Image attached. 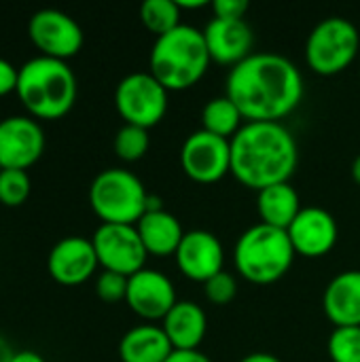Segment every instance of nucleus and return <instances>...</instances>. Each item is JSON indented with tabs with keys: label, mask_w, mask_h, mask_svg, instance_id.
I'll list each match as a JSON object with an SVG mask.
<instances>
[{
	"label": "nucleus",
	"mask_w": 360,
	"mask_h": 362,
	"mask_svg": "<svg viewBox=\"0 0 360 362\" xmlns=\"http://www.w3.org/2000/svg\"><path fill=\"white\" fill-rule=\"evenodd\" d=\"M225 95L246 123H282L306 95L301 70L284 55L257 51L229 68Z\"/></svg>",
	"instance_id": "obj_1"
},
{
	"label": "nucleus",
	"mask_w": 360,
	"mask_h": 362,
	"mask_svg": "<svg viewBox=\"0 0 360 362\" xmlns=\"http://www.w3.org/2000/svg\"><path fill=\"white\" fill-rule=\"evenodd\" d=\"M297 163V140L282 123H244L231 138V176L257 193L291 182Z\"/></svg>",
	"instance_id": "obj_2"
},
{
	"label": "nucleus",
	"mask_w": 360,
	"mask_h": 362,
	"mask_svg": "<svg viewBox=\"0 0 360 362\" xmlns=\"http://www.w3.org/2000/svg\"><path fill=\"white\" fill-rule=\"evenodd\" d=\"M15 93L32 119L57 121L72 110L79 85L68 62L36 55L19 66Z\"/></svg>",
	"instance_id": "obj_3"
},
{
	"label": "nucleus",
	"mask_w": 360,
	"mask_h": 362,
	"mask_svg": "<svg viewBox=\"0 0 360 362\" xmlns=\"http://www.w3.org/2000/svg\"><path fill=\"white\" fill-rule=\"evenodd\" d=\"M210 64L204 32L185 23L155 38L149 55V72L168 91L191 89L206 76Z\"/></svg>",
	"instance_id": "obj_4"
},
{
	"label": "nucleus",
	"mask_w": 360,
	"mask_h": 362,
	"mask_svg": "<svg viewBox=\"0 0 360 362\" xmlns=\"http://www.w3.org/2000/svg\"><path fill=\"white\" fill-rule=\"evenodd\" d=\"M295 248L282 229L257 223L248 227L236 242L233 265L250 284H274L284 278L295 263Z\"/></svg>",
	"instance_id": "obj_5"
},
{
	"label": "nucleus",
	"mask_w": 360,
	"mask_h": 362,
	"mask_svg": "<svg viewBox=\"0 0 360 362\" xmlns=\"http://www.w3.org/2000/svg\"><path fill=\"white\" fill-rule=\"evenodd\" d=\"M142 180L121 168L102 170L89 187V206L102 225H136L151 208Z\"/></svg>",
	"instance_id": "obj_6"
},
{
	"label": "nucleus",
	"mask_w": 360,
	"mask_h": 362,
	"mask_svg": "<svg viewBox=\"0 0 360 362\" xmlns=\"http://www.w3.org/2000/svg\"><path fill=\"white\" fill-rule=\"evenodd\" d=\"M359 28L344 17L323 19L306 40V62L320 76L344 72L359 55Z\"/></svg>",
	"instance_id": "obj_7"
},
{
	"label": "nucleus",
	"mask_w": 360,
	"mask_h": 362,
	"mask_svg": "<svg viewBox=\"0 0 360 362\" xmlns=\"http://www.w3.org/2000/svg\"><path fill=\"white\" fill-rule=\"evenodd\" d=\"M168 95L170 91L151 72H132L115 89V108L125 125L151 129L163 121Z\"/></svg>",
	"instance_id": "obj_8"
},
{
	"label": "nucleus",
	"mask_w": 360,
	"mask_h": 362,
	"mask_svg": "<svg viewBox=\"0 0 360 362\" xmlns=\"http://www.w3.org/2000/svg\"><path fill=\"white\" fill-rule=\"evenodd\" d=\"M28 36L45 57L68 62L85 42L83 28L74 17L59 8H40L28 21Z\"/></svg>",
	"instance_id": "obj_9"
},
{
	"label": "nucleus",
	"mask_w": 360,
	"mask_h": 362,
	"mask_svg": "<svg viewBox=\"0 0 360 362\" xmlns=\"http://www.w3.org/2000/svg\"><path fill=\"white\" fill-rule=\"evenodd\" d=\"M98 263L104 272H115L132 278L146 263V248L136 225H100L91 235Z\"/></svg>",
	"instance_id": "obj_10"
},
{
	"label": "nucleus",
	"mask_w": 360,
	"mask_h": 362,
	"mask_svg": "<svg viewBox=\"0 0 360 362\" xmlns=\"http://www.w3.org/2000/svg\"><path fill=\"white\" fill-rule=\"evenodd\" d=\"M180 168L199 185H214L231 174V140L204 129L193 132L180 146Z\"/></svg>",
	"instance_id": "obj_11"
},
{
	"label": "nucleus",
	"mask_w": 360,
	"mask_h": 362,
	"mask_svg": "<svg viewBox=\"0 0 360 362\" xmlns=\"http://www.w3.org/2000/svg\"><path fill=\"white\" fill-rule=\"evenodd\" d=\"M45 132L30 115H13L0 119V168H32L45 153Z\"/></svg>",
	"instance_id": "obj_12"
},
{
	"label": "nucleus",
	"mask_w": 360,
	"mask_h": 362,
	"mask_svg": "<svg viewBox=\"0 0 360 362\" xmlns=\"http://www.w3.org/2000/svg\"><path fill=\"white\" fill-rule=\"evenodd\" d=\"M125 303L142 320H163L168 312L178 303L172 280L155 269H140L127 280Z\"/></svg>",
	"instance_id": "obj_13"
},
{
	"label": "nucleus",
	"mask_w": 360,
	"mask_h": 362,
	"mask_svg": "<svg viewBox=\"0 0 360 362\" xmlns=\"http://www.w3.org/2000/svg\"><path fill=\"white\" fill-rule=\"evenodd\" d=\"M286 233L295 248V255L306 259H320L335 248L339 227L331 212L318 206H308L299 212Z\"/></svg>",
	"instance_id": "obj_14"
},
{
	"label": "nucleus",
	"mask_w": 360,
	"mask_h": 362,
	"mask_svg": "<svg viewBox=\"0 0 360 362\" xmlns=\"http://www.w3.org/2000/svg\"><path fill=\"white\" fill-rule=\"evenodd\" d=\"M174 259L185 278L206 284L210 278L223 272L225 250L214 233L206 229H193L185 233Z\"/></svg>",
	"instance_id": "obj_15"
},
{
	"label": "nucleus",
	"mask_w": 360,
	"mask_h": 362,
	"mask_svg": "<svg viewBox=\"0 0 360 362\" xmlns=\"http://www.w3.org/2000/svg\"><path fill=\"white\" fill-rule=\"evenodd\" d=\"M100 267L91 240L81 235L62 238L47 257L49 276L62 286H79L87 282Z\"/></svg>",
	"instance_id": "obj_16"
},
{
	"label": "nucleus",
	"mask_w": 360,
	"mask_h": 362,
	"mask_svg": "<svg viewBox=\"0 0 360 362\" xmlns=\"http://www.w3.org/2000/svg\"><path fill=\"white\" fill-rule=\"evenodd\" d=\"M204 32V40L210 53V59L223 66H238L248 55H252L255 34L246 19H219L212 17Z\"/></svg>",
	"instance_id": "obj_17"
},
{
	"label": "nucleus",
	"mask_w": 360,
	"mask_h": 362,
	"mask_svg": "<svg viewBox=\"0 0 360 362\" xmlns=\"http://www.w3.org/2000/svg\"><path fill=\"white\" fill-rule=\"evenodd\" d=\"M161 329L166 337L170 339L174 352L199 350L208 333L206 310L197 305L195 301H178L161 320Z\"/></svg>",
	"instance_id": "obj_18"
},
{
	"label": "nucleus",
	"mask_w": 360,
	"mask_h": 362,
	"mask_svg": "<svg viewBox=\"0 0 360 362\" xmlns=\"http://www.w3.org/2000/svg\"><path fill=\"white\" fill-rule=\"evenodd\" d=\"M323 310L333 327H360V269L335 276L323 295Z\"/></svg>",
	"instance_id": "obj_19"
},
{
	"label": "nucleus",
	"mask_w": 360,
	"mask_h": 362,
	"mask_svg": "<svg viewBox=\"0 0 360 362\" xmlns=\"http://www.w3.org/2000/svg\"><path fill=\"white\" fill-rule=\"evenodd\" d=\"M138 235L146 248L149 255L166 259V257H174L182 238H185V229L180 225V221L163 210L159 204L153 206L138 223H136Z\"/></svg>",
	"instance_id": "obj_20"
},
{
	"label": "nucleus",
	"mask_w": 360,
	"mask_h": 362,
	"mask_svg": "<svg viewBox=\"0 0 360 362\" xmlns=\"http://www.w3.org/2000/svg\"><path fill=\"white\" fill-rule=\"evenodd\" d=\"M172 352L170 339L157 325H138L119 341L121 362H166Z\"/></svg>",
	"instance_id": "obj_21"
},
{
	"label": "nucleus",
	"mask_w": 360,
	"mask_h": 362,
	"mask_svg": "<svg viewBox=\"0 0 360 362\" xmlns=\"http://www.w3.org/2000/svg\"><path fill=\"white\" fill-rule=\"evenodd\" d=\"M299 193L291 182H280L257 193V212L263 225L286 231L301 212Z\"/></svg>",
	"instance_id": "obj_22"
},
{
	"label": "nucleus",
	"mask_w": 360,
	"mask_h": 362,
	"mask_svg": "<svg viewBox=\"0 0 360 362\" xmlns=\"http://www.w3.org/2000/svg\"><path fill=\"white\" fill-rule=\"evenodd\" d=\"M244 123L246 121H244L242 112L227 95L212 98L202 108V129L208 134H214L219 138L231 140L242 129Z\"/></svg>",
	"instance_id": "obj_23"
},
{
	"label": "nucleus",
	"mask_w": 360,
	"mask_h": 362,
	"mask_svg": "<svg viewBox=\"0 0 360 362\" xmlns=\"http://www.w3.org/2000/svg\"><path fill=\"white\" fill-rule=\"evenodd\" d=\"M180 6L176 0H146L140 6V19L157 38L180 25Z\"/></svg>",
	"instance_id": "obj_24"
},
{
	"label": "nucleus",
	"mask_w": 360,
	"mask_h": 362,
	"mask_svg": "<svg viewBox=\"0 0 360 362\" xmlns=\"http://www.w3.org/2000/svg\"><path fill=\"white\" fill-rule=\"evenodd\" d=\"M149 146H151L149 129H142L136 125H123L115 134V140H112L115 155L125 163L140 161L149 153Z\"/></svg>",
	"instance_id": "obj_25"
},
{
	"label": "nucleus",
	"mask_w": 360,
	"mask_h": 362,
	"mask_svg": "<svg viewBox=\"0 0 360 362\" xmlns=\"http://www.w3.org/2000/svg\"><path fill=\"white\" fill-rule=\"evenodd\" d=\"M32 191V180L25 170H0V204L19 208Z\"/></svg>",
	"instance_id": "obj_26"
},
{
	"label": "nucleus",
	"mask_w": 360,
	"mask_h": 362,
	"mask_svg": "<svg viewBox=\"0 0 360 362\" xmlns=\"http://www.w3.org/2000/svg\"><path fill=\"white\" fill-rule=\"evenodd\" d=\"M333 362H360V327H337L329 337Z\"/></svg>",
	"instance_id": "obj_27"
},
{
	"label": "nucleus",
	"mask_w": 360,
	"mask_h": 362,
	"mask_svg": "<svg viewBox=\"0 0 360 362\" xmlns=\"http://www.w3.org/2000/svg\"><path fill=\"white\" fill-rule=\"evenodd\" d=\"M204 295L212 305H229L238 295V280L229 272H221L204 284Z\"/></svg>",
	"instance_id": "obj_28"
},
{
	"label": "nucleus",
	"mask_w": 360,
	"mask_h": 362,
	"mask_svg": "<svg viewBox=\"0 0 360 362\" xmlns=\"http://www.w3.org/2000/svg\"><path fill=\"white\" fill-rule=\"evenodd\" d=\"M127 280L121 274L115 272H102L95 280V293L104 303H119L125 301L127 295Z\"/></svg>",
	"instance_id": "obj_29"
},
{
	"label": "nucleus",
	"mask_w": 360,
	"mask_h": 362,
	"mask_svg": "<svg viewBox=\"0 0 360 362\" xmlns=\"http://www.w3.org/2000/svg\"><path fill=\"white\" fill-rule=\"evenodd\" d=\"M248 11L246 0H214L212 2V13L219 19H244Z\"/></svg>",
	"instance_id": "obj_30"
},
{
	"label": "nucleus",
	"mask_w": 360,
	"mask_h": 362,
	"mask_svg": "<svg viewBox=\"0 0 360 362\" xmlns=\"http://www.w3.org/2000/svg\"><path fill=\"white\" fill-rule=\"evenodd\" d=\"M17 81H19V68L15 64H11L8 59L0 57V98L15 93Z\"/></svg>",
	"instance_id": "obj_31"
},
{
	"label": "nucleus",
	"mask_w": 360,
	"mask_h": 362,
	"mask_svg": "<svg viewBox=\"0 0 360 362\" xmlns=\"http://www.w3.org/2000/svg\"><path fill=\"white\" fill-rule=\"evenodd\" d=\"M166 362H212L204 352L193 350V352H172V356Z\"/></svg>",
	"instance_id": "obj_32"
},
{
	"label": "nucleus",
	"mask_w": 360,
	"mask_h": 362,
	"mask_svg": "<svg viewBox=\"0 0 360 362\" xmlns=\"http://www.w3.org/2000/svg\"><path fill=\"white\" fill-rule=\"evenodd\" d=\"M11 362H45V358L34 350H19V352L13 354Z\"/></svg>",
	"instance_id": "obj_33"
},
{
	"label": "nucleus",
	"mask_w": 360,
	"mask_h": 362,
	"mask_svg": "<svg viewBox=\"0 0 360 362\" xmlns=\"http://www.w3.org/2000/svg\"><path fill=\"white\" fill-rule=\"evenodd\" d=\"M240 362H282L278 356L274 354H267V352H252L248 356H244Z\"/></svg>",
	"instance_id": "obj_34"
},
{
	"label": "nucleus",
	"mask_w": 360,
	"mask_h": 362,
	"mask_svg": "<svg viewBox=\"0 0 360 362\" xmlns=\"http://www.w3.org/2000/svg\"><path fill=\"white\" fill-rule=\"evenodd\" d=\"M13 354H15V350L8 346V341H6V339L0 335V362H11Z\"/></svg>",
	"instance_id": "obj_35"
},
{
	"label": "nucleus",
	"mask_w": 360,
	"mask_h": 362,
	"mask_svg": "<svg viewBox=\"0 0 360 362\" xmlns=\"http://www.w3.org/2000/svg\"><path fill=\"white\" fill-rule=\"evenodd\" d=\"M176 2H178L180 11H195V8H206V0H189V2H185V0H176Z\"/></svg>",
	"instance_id": "obj_36"
},
{
	"label": "nucleus",
	"mask_w": 360,
	"mask_h": 362,
	"mask_svg": "<svg viewBox=\"0 0 360 362\" xmlns=\"http://www.w3.org/2000/svg\"><path fill=\"white\" fill-rule=\"evenodd\" d=\"M350 174H352V180L356 182L360 187V155L352 161V170H350Z\"/></svg>",
	"instance_id": "obj_37"
},
{
	"label": "nucleus",
	"mask_w": 360,
	"mask_h": 362,
	"mask_svg": "<svg viewBox=\"0 0 360 362\" xmlns=\"http://www.w3.org/2000/svg\"><path fill=\"white\" fill-rule=\"evenodd\" d=\"M0 170H2V168H0Z\"/></svg>",
	"instance_id": "obj_38"
}]
</instances>
